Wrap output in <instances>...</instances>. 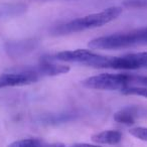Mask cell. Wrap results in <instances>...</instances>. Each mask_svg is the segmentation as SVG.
<instances>
[{"label": "cell", "instance_id": "obj_11", "mask_svg": "<svg viewBox=\"0 0 147 147\" xmlns=\"http://www.w3.org/2000/svg\"><path fill=\"white\" fill-rule=\"evenodd\" d=\"M114 120L118 123L125 125H131L135 123V118L126 110V108L122 109V110L118 111L116 114L114 115Z\"/></svg>", "mask_w": 147, "mask_h": 147}, {"label": "cell", "instance_id": "obj_5", "mask_svg": "<svg viewBox=\"0 0 147 147\" xmlns=\"http://www.w3.org/2000/svg\"><path fill=\"white\" fill-rule=\"evenodd\" d=\"M147 67V51L129 53L123 57H110L107 69H137Z\"/></svg>", "mask_w": 147, "mask_h": 147}, {"label": "cell", "instance_id": "obj_1", "mask_svg": "<svg viewBox=\"0 0 147 147\" xmlns=\"http://www.w3.org/2000/svg\"><path fill=\"white\" fill-rule=\"evenodd\" d=\"M122 11L123 9L120 6L108 7L101 12L91 13V14H88L84 17L74 19V20L65 23V24L55 26L51 30V32L57 35H63L103 26V25L116 19L122 13Z\"/></svg>", "mask_w": 147, "mask_h": 147}, {"label": "cell", "instance_id": "obj_2", "mask_svg": "<svg viewBox=\"0 0 147 147\" xmlns=\"http://www.w3.org/2000/svg\"><path fill=\"white\" fill-rule=\"evenodd\" d=\"M147 45V27L128 32L114 33L100 36L89 42V47L94 49H122Z\"/></svg>", "mask_w": 147, "mask_h": 147}, {"label": "cell", "instance_id": "obj_14", "mask_svg": "<svg viewBox=\"0 0 147 147\" xmlns=\"http://www.w3.org/2000/svg\"><path fill=\"white\" fill-rule=\"evenodd\" d=\"M123 5L127 8L147 9V0H124Z\"/></svg>", "mask_w": 147, "mask_h": 147}, {"label": "cell", "instance_id": "obj_12", "mask_svg": "<svg viewBox=\"0 0 147 147\" xmlns=\"http://www.w3.org/2000/svg\"><path fill=\"white\" fill-rule=\"evenodd\" d=\"M126 110L134 117L135 120H136V119H139V118L147 119V108L146 107L132 106V107H127Z\"/></svg>", "mask_w": 147, "mask_h": 147}, {"label": "cell", "instance_id": "obj_7", "mask_svg": "<svg viewBox=\"0 0 147 147\" xmlns=\"http://www.w3.org/2000/svg\"><path fill=\"white\" fill-rule=\"evenodd\" d=\"M23 69L33 71L38 77H43V76L53 77V76H57V75L67 74L69 71V65H55V63H39V65H33V67H25Z\"/></svg>", "mask_w": 147, "mask_h": 147}, {"label": "cell", "instance_id": "obj_15", "mask_svg": "<svg viewBox=\"0 0 147 147\" xmlns=\"http://www.w3.org/2000/svg\"><path fill=\"white\" fill-rule=\"evenodd\" d=\"M130 134L143 141H147V128L145 127H136L130 129Z\"/></svg>", "mask_w": 147, "mask_h": 147}, {"label": "cell", "instance_id": "obj_10", "mask_svg": "<svg viewBox=\"0 0 147 147\" xmlns=\"http://www.w3.org/2000/svg\"><path fill=\"white\" fill-rule=\"evenodd\" d=\"M8 49L7 51H9L10 55H12V53H14L15 55H18L19 51H22V53H24L26 51H31L34 47V42L32 41H20V42H13L8 45Z\"/></svg>", "mask_w": 147, "mask_h": 147}, {"label": "cell", "instance_id": "obj_9", "mask_svg": "<svg viewBox=\"0 0 147 147\" xmlns=\"http://www.w3.org/2000/svg\"><path fill=\"white\" fill-rule=\"evenodd\" d=\"M8 147H65L63 143H47L40 139L28 138L17 140L8 145Z\"/></svg>", "mask_w": 147, "mask_h": 147}, {"label": "cell", "instance_id": "obj_6", "mask_svg": "<svg viewBox=\"0 0 147 147\" xmlns=\"http://www.w3.org/2000/svg\"><path fill=\"white\" fill-rule=\"evenodd\" d=\"M39 77L33 71L25 69H16L13 73L0 75V88L5 87H18L36 83Z\"/></svg>", "mask_w": 147, "mask_h": 147}, {"label": "cell", "instance_id": "obj_8", "mask_svg": "<svg viewBox=\"0 0 147 147\" xmlns=\"http://www.w3.org/2000/svg\"><path fill=\"white\" fill-rule=\"evenodd\" d=\"M122 140V134L121 132L116 130H108L103 132L97 133L92 136V141L99 144H118Z\"/></svg>", "mask_w": 147, "mask_h": 147}, {"label": "cell", "instance_id": "obj_4", "mask_svg": "<svg viewBox=\"0 0 147 147\" xmlns=\"http://www.w3.org/2000/svg\"><path fill=\"white\" fill-rule=\"evenodd\" d=\"M107 57L95 53L88 49L65 51L55 55V59L65 63H79L94 67H101L105 63Z\"/></svg>", "mask_w": 147, "mask_h": 147}, {"label": "cell", "instance_id": "obj_13", "mask_svg": "<svg viewBox=\"0 0 147 147\" xmlns=\"http://www.w3.org/2000/svg\"><path fill=\"white\" fill-rule=\"evenodd\" d=\"M124 95H135L147 98V87H128L121 91Z\"/></svg>", "mask_w": 147, "mask_h": 147}, {"label": "cell", "instance_id": "obj_3", "mask_svg": "<svg viewBox=\"0 0 147 147\" xmlns=\"http://www.w3.org/2000/svg\"><path fill=\"white\" fill-rule=\"evenodd\" d=\"M82 85L94 90H124L133 87V75L129 74H101L82 81Z\"/></svg>", "mask_w": 147, "mask_h": 147}, {"label": "cell", "instance_id": "obj_16", "mask_svg": "<svg viewBox=\"0 0 147 147\" xmlns=\"http://www.w3.org/2000/svg\"><path fill=\"white\" fill-rule=\"evenodd\" d=\"M71 147H101V146H98V145L88 144V143H77V144H74Z\"/></svg>", "mask_w": 147, "mask_h": 147}]
</instances>
